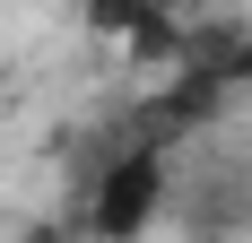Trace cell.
Listing matches in <instances>:
<instances>
[{
  "label": "cell",
  "mask_w": 252,
  "mask_h": 243,
  "mask_svg": "<svg viewBox=\"0 0 252 243\" xmlns=\"http://www.w3.org/2000/svg\"><path fill=\"white\" fill-rule=\"evenodd\" d=\"M87 9H96L104 26H122V35H139V44H174V26H165V9H157V0H87Z\"/></svg>",
  "instance_id": "obj_1"
}]
</instances>
